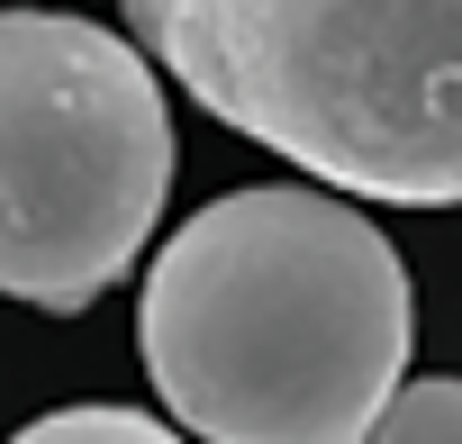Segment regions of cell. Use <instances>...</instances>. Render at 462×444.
<instances>
[{
    "mask_svg": "<svg viewBox=\"0 0 462 444\" xmlns=\"http://www.w3.org/2000/svg\"><path fill=\"white\" fill-rule=\"evenodd\" d=\"M172 190L154 64L64 10H0V291L91 309L136 273Z\"/></svg>",
    "mask_w": 462,
    "mask_h": 444,
    "instance_id": "cell-3",
    "label": "cell"
},
{
    "mask_svg": "<svg viewBox=\"0 0 462 444\" xmlns=\"http://www.w3.org/2000/svg\"><path fill=\"white\" fill-rule=\"evenodd\" d=\"M363 444H462V381L453 372H426V381H399L390 408L372 417Z\"/></svg>",
    "mask_w": 462,
    "mask_h": 444,
    "instance_id": "cell-4",
    "label": "cell"
},
{
    "mask_svg": "<svg viewBox=\"0 0 462 444\" xmlns=\"http://www.w3.org/2000/svg\"><path fill=\"white\" fill-rule=\"evenodd\" d=\"M136 336L208 444H363L408 372V264L354 199L254 181L172 227Z\"/></svg>",
    "mask_w": 462,
    "mask_h": 444,
    "instance_id": "cell-1",
    "label": "cell"
},
{
    "mask_svg": "<svg viewBox=\"0 0 462 444\" xmlns=\"http://www.w3.org/2000/svg\"><path fill=\"white\" fill-rule=\"evenodd\" d=\"M163 73L327 190L462 199V0H118Z\"/></svg>",
    "mask_w": 462,
    "mask_h": 444,
    "instance_id": "cell-2",
    "label": "cell"
},
{
    "mask_svg": "<svg viewBox=\"0 0 462 444\" xmlns=\"http://www.w3.org/2000/svg\"><path fill=\"white\" fill-rule=\"evenodd\" d=\"M10 444H181V435L154 426V417H136V408H55V417L19 426Z\"/></svg>",
    "mask_w": 462,
    "mask_h": 444,
    "instance_id": "cell-5",
    "label": "cell"
}]
</instances>
